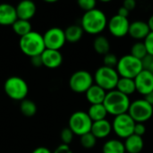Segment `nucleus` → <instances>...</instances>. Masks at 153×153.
Wrapping results in <instances>:
<instances>
[{
  "instance_id": "f03ea898",
  "label": "nucleus",
  "mask_w": 153,
  "mask_h": 153,
  "mask_svg": "<svg viewBox=\"0 0 153 153\" xmlns=\"http://www.w3.org/2000/svg\"><path fill=\"white\" fill-rule=\"evenodd\" d=\"M103 105L108 114L117 117L128 112L131 101L128 96L121 93L117 90H113L107 92Z\"/></svg>"
},
{
  "instance_id": "cd10ccee",
  "label": "nucleus",
  "mask_w": 153,
  "mask_h": 153,
  "mask_svg": "<svg viewBox=\"0 0 153 153\" xmlns=\"http://www.w3.org/2000/svg\"><path fill=\"white\" fill-rule=\"evenodd\" d=\"M130 55H132L133 56L140 60H143V58H145L148 56V52L144 45V42L139 41V42L134 43L131 48Z\"/></svg>"
},
{
  "instance_id": "e433bc0d",
  "label": "nucleus",
  "mask_w": 153,
  "mask_h": 153,
  "mask_svg": "<svg viewBox=\"0 0 153 153\" xmlns=\"http://www.w3.org/2000/svg\"><path fill=\"white\" fill-rule=\"evenodd\" d=\"M123 6L126 7L128 11H133L136 7V2L134 0H126L123 3Z\"/></svg>"
},
{
  "instance_id": "5701e85b",
  "label": "nucleus",
  "mask_w": 153,
  "mask_h": 153,
  "mask_svg": "<svg viewBox=\"0 0 153 153\" xmlns=\"http://www.w3.org/2000/svg\"><path fill=\"white\" fill-rule=\"evenodd\" d=\"M66 41L70 43L78 42L83 35V30L80 25H70L65 30Z\"/></svg>"
},
{
  "instance_id": "79ce46f5",
  "label": "nucleus",
  "mask_w": 153,
  "mask_h": 153,
  "mask_svg": "<svg viewBox=\"0 0 153 153\" xmlns=\"http://www.w3.org/2000/svg\"><path fill=\"white\" fill-rule=\"evenodd\" d=\"M147 23H148V26H149V28H150V30H151V31H153V14L149 18Z\"/></svg>"
},
{
  "instance_id": "bb28decb",
  "label": "nucleus",
  "mask_w": 153,
  "mask_h": 153,
  "mask_svg": "<svg viewBox=\"0 0 153 153\" xmlns=\"http://www.w3.org/2000/svg\"><path fill=\"white\" fill-rule=\"evenodd\" d=\"M20 110L22 114L27 117H31L37 113V106L30 100H23L20 105Z\"/></svg>"
},
{
  "instance_id": "a19ab883",
  "label": "nucleus",
  "mask_w": 153,
  "mask_h": 153,
  "mask_svg": "<svg viewBox=\"0 0 153 153\" xmlns=\"http://www.w3.org/2000/svg\"><path fill=\"white\" fill-rule=\"evenodd\" d=\"M144 100L153 107V91L150 92V93L147 94L146 96H144Z\"/></svg>"
},
{
  "instance_id": "7ed1b4c3",
  "label": "nucleus",
  "mask_w": 153,
  "mask_h": 153,
  "mask_svg": "<svg viewBox=\"0 0 153 153\" xmlns=\"http://www.w3.org/2000/svg\"><path fill=\"white\" fill-rule=\"evenodd\" d=\"M19 46L22 53L30 57L40 56L46 49L43 35L32 30L20 38Z\"/></svg>"
},
{
  "instance_id": "9d476101",
  "label": "nucleus",
  "mask_w": 153,
  "mask_h": 153,
  "mask_svg": "<svg viewBox=\"0 0 153 153\" xmlns=\"http://www.w3.org/2000/svg\"><path fill=\"white\" fill-rule=\"evenodd\" d=\"M135 124L136 123L128 115V113H126L115 117L112 122V129L119 138L126 139L134 134Z\"/></svg>"
},
{
  "instance_id": "c9c22d12",
  "label": "nucleus",
  "mask_w": 153,
  "mask_h": 153,
  "mask_svg": "<svg viewBox=\"0 0 153 153\" xmlns=\"http://www.w3.org/2000/svg\"><path fill=\"white\" fill-rule=\"evenodd\" d=\"M53 153H74L73 151L71 150V148L69 147V145H66V144H61L59 145Z\"/></svg>"
},
{
  "instance_id": "4c0bfd02",
  "label": "nucleus",
  "mask_w": 153,
  "mask_h": 153,
  "mask_svg": "<svg viewBox=\"0 0 153 153\" xmlns=\"http://www.w3.org/2000/svg\"><path fill=\"white\" fill-rule=\"evenodd\" d=\"M30 62H31L32 65L35 66V67H39V66L43 65L42 59H41V55L40 56H36L30 57Z\"/></svg>"
},
{
  "instance_id": "412c9836",
  "label": "nucleus",
  "mask_w": 153,
  "mask_h": 153,
  "mask_svg": "<svg viewBox=\"0 0 153 153\" xmlns=\"http://www.w3.org/2000/svg\"><path fill=\"white\" fill-rule=\"evenodd\" d=\"M116 90L120 91L121 93L130 96L134 94L136 91V87H135V82L134 79H129V78H124L120 77L117 85Z\"/></svg>"
},
{
  "instance_id": "393cba45",
  "label": "nucleus",
  "mask_w": 153,
  "mask_h": 153,
  "mask_svg": "<svg viewBox=\"0 0 153 153\" xmlns=\"http://www.w3.org/2000/svg\"><path fill=\"white\" fill-rule=\"evenodd\" d=\"M124 143L117 139H111L107 141L103 147L102 153H126Z\"/></svg>"
},
{
  "instance_id": "ddd939ff",
  "label": "nucleus",
  "mask_w": 153,
  "mask_h": 153,
  "mask_svg": "<svg viewBox=\"0 0 153 153\" xmlns=\"http://www.w3.org/2000/svg\"><path fill=\"white\" fill-rule=\"evenodd\" d=\"M136 91L140 94L146 96L150 92L153 91V74L143 70L134 79Z\"/></svg>"
},
{
  "instance_id": "4468645a",
  "label": "nucleus",
  "mask_w": 153,
  "mask_h": 153,
  "mask_svg": "<svg viewBox=\"0 0 153 153\" xmlns=\"http://www.w3.org/2000/svg\"><path fill=\"white\" fill-rule=\"evenodd\" d=\"M41 59L44 66L50 69H55L61 65L63 62V56L59 50L45 49L41 54Z\"/></svg>"
},
{
  "instance_id": "39448f33",
  "label": "nucleus",
  "mask_w": 153,
  "mask_h": 153,
  "mask_svg": "<svg viewBox=\"0 0 153 153\" xmlns=\"http://www.w3.org/2000/svg\"><path fill=\"white\" fill-rule=\"evenodd\" d=\"M119 78L120 76L115 68H110L104 65L96 70L93 77L95 84L108 91L116 90Z\"/></svg>"
},
{
  "instance_id": "b1692460",
  "label": "nucleus",
  "mask_w": 153,
  "mask_h": 153,
  "mask_svg": "<svg viewBox=\"0 0 153 153\" xmlns=\"http://www.w3.org/2000/svg\"><path fill=\"white\" fill-rule=\"evenodd\" d=\"M93 48L100 55H107L110 52V42L105 36H97L93 40Z\"/></svg>"
},
{
  "instance_id": "423d86ee",
  "label": "nucleus",
  "mask_w": 153,
  "mask_h": 153,
  "mask_svg": "<svg viewBox=\"0 0 153 153\" xmlns=\"http://www.w3.org/2000/svg\"><path fill=\"white\" fill-rule=\"evenodd\" d=\"M6 95L13 100H23L29 91L27 82L19 76H12L6 79L4 84Z\"/></svg>"
},
{
  "instance_id": "f3484780",
  "label": "nucleus",
  "mask_w": 153,
  "mask_h": 153,
  "mask_svg": "<svg viewBox=\"0 0 153 153\" xmlns=\"http://www.w3.org/2000/svg\"><path fill=\"white\" fill-rule=\"evenodd\" d=\"M17 19L14 6L10 4H0V25H13Z\"/></svg>"
},
{
  "instance_id": "0eeeda50",
  "label": "nucleus",
  "mask_w": 153,
  "mask_h": 153,
  "mask_svg": "<svg viewBox=\"0 0 153 153\" xmlns=\"http://www.w3.org/2000/svg\"><path fill=\"white\" fill-rule=\"evenodd\" d=\"M92 123L93 122L87 112L76 111L71 115L68 122V127L75 135H79L81 137L82 135L91 132Z\"/></svg>"
},
{
  "instance_id": "dca6fc26",
  "label": "nucleus",
  "mask_w": 153,
  "mask_h": 153,
  "mask_svg": "<svg viewBox=\"0 0 153 153\" xmlns=\"http://www.w3.org/2000/svg\"><path fill=\"white\" fill-rule=\"evenodd\" d=\"M18 19L29 21L36 13V4L30 0H24L20 2L15 7Z\"/></svg>"
},
{
  "instance_id": "ea45409f",
  "label": "nucleus",
  "mask_w": 153,
  "mask_h": 153,
  "mask_svg": "<svg viewBox=\"0 0 153 153\" xmlns=\"http://www.w3.org/2000/svg\"><path fill=\"white\" fill-rule=\"evenodd\" d=\"M31 153H52L48 148L46 147H39L36 148Z\"/></svg>"
},
{
  "instance_id": "2eb2a0df",
  "label": "nucleus",
  "mask_w": 153,
  "mask_h": 153,
  "mask_svg": "<svg viewBox=\"0 0 153 153\" xmlns=\"http://www.w3.org/2000/svg\"><path fill=\"white\" fill-rule=\"evenodd\" d=\"M151 32L147 22L138 20L130 23L128 34L134 39H145V38Z\"/></svg>"
},
{
  "instance_id": "a211bd4d",
  "label": "nucleus",
  "mask_w": 153,
  "mask_h": 153,
  "mask_svg": "<svg viewBox=\"0 0 153 153\" xmlns=\"http://www.w3.org/2000/svg\"><path fill=\"white\" fill-rule=\"evenodd\" d=\"M112 130H113L112 124L108 120L104 119V120L93 122L91 133L97 139H104L110 134Z\"/></svg>"
},
{
  "instance_id": "72a5a7b5",
  "label": "nucleus",
  "mask_w": 153,
  "mask_h": 153,
  "mask_svg": "<svg viewBox=\"0 0 153 153\" xmlns=\"http://www.w3.org/2000/svg\"><path fill=\"white\" fill-rule=\"evenodd\" d=\"M143 62V70L149 71L153 74V56L148 55L145 58H143L142 60Z\"/></svg>"
},
{
  "instance_id": "a878e982",
  "label": "nucleus",
  "mask_w": 153,
  "mask_h": 153,
  "mask_svg": "<svg viewBox=\"0 0 153 153\" xmlns=\"http://www.w3.org/2000/svg\"><path fill=\"white\" fill-rule=\"evenodd\" d=\"M12 28H13V31L17 35L20 36V38L31 31V24H30V22L29 21L21 20V19H17L16 22L12 25Z\"/></svg>"
},
{
  "instance_id": "c756f323",
  "label": "nucleus",
  "mask_w": 153,
  "mask_h": 153,
  "mask_svg": "<svg viewBox=\"0 0 153 153\" xmlns=\"http://www.w3.org/2000/svg\"><path fill=\"white\" fill-rule=\"evenodd\" d=\"M119 58H117V56L114 54V53H108L107 55L104 56L103 57V65L107 66V67H110V68H115L117 65Z\"/></svg>"
},
{
  "instance_id": "2f4dec72",
  "label": "nucleus",
  "mask_w": 153,
  "mask_h": 153,
  "mask_svg": "<svg viewBox=\"0 0 153 153\" xmlns=\"http://www.w3.org/2000/svg\"><path fill=\"white\" fill-rule=\"evenodd\" d=\"M97 2L95 0H79L78 5L81 9L84 10L85 12H89L96 8Z\"/></svg>"
},
{
  "instance_id": "58836bf2",
  "label": "nucleus",
  "mask_w": 153,
  "mask_h": 153,
  "mask_svg": "<svg viewBox=\"0 0 153 153\" xmlns=\"http://www.w3.org/2000/svg\"><path fill=\"white\" fill-rule=\"evenodd\" d=\"M129 13L130 11H128L126 7H124L123 5L118 9L117 11V14L120 15V16H123V17H126V18H128V15H129Z\"/></svg>"
},
{
  "instance_id": "1a4fd4ad",
  "label": "nucleus",
  "mask_w": 153,
  "mask_h": 153,
  "mask_svg": "<svg viewBox=\"0 0 153 153\" xmlns=\"http://www.w3.org/2000/svg\"><path fill=\"white\" fill-rule=\"evenodd\" d=\"M93 77L86 70L74 72L69 79L71 90L76 93H85L93 85Z\"/></svg>"
},
{
  "instance_id": "4be33fe9",
  "label": "nucleus",
  "mask_w": 153,
  "mask_h": 153,
  "mask_svg": "<svg viewBox=\"0 0 153 153\" xmlns=\"http://www.w3.org/2000/svg\"><path fill=\"white\" fill-rule=\"evenodd\" d=\"M88 115L92 120V122H97L100 120L106 119L108 116V111L103 104H96V105H91V107L88 109Z\"/></svg>"
},
{
  "instance_id": "7c9ffc66",
  "label": "nucleus",
  "mask_w": 153,
  "mask_h": 153,
  "mask_svg": "<svg viewBox=\"0 0 153 153\" xmlns=\"http://www.w3.org/2000/svg\"><path fill=\"white\" fill-rule=\"evenodd\" d=\"M74 136V134L69 127L64 128L60 134V138H61L63 144H66V145H69V143L73 142Z\"/></svg>"
},
{
  "instance_id": "20e7f679",
  "label": "nucleus",
  "mask_w": 153,
  "mask_h": 153,
  "mask_svg": "<svg viewBox=\"0 0 153 153\" xmlns=\"http://www.w3.org/2000/svg\"><path fill=\"white\" fill-rule=\"evenodd\" d=\"M116 70L121 77L134 79L143 70V62L130 54L125 55L119 58Z\"/></svg>"
},
{
  "instance_id": "f8f14e48",
  "label": "nucleus",
  "mask_w": 153,
  "mask_h": 153,
  "mask_svg": "<svg viewBox=\"0 0 153 153\" xmlns=\"http://www.w3.org/2000/svg\"><path fill=\"white\" fill-rule=\"evenodd\" d=\"M130 22L128 18L118 15H113L108 22V28L109 32L116 38H123L128 34Z\"/></svg>"
},
{
  "instance_id": "6e6552de",
  "label": "nucleus",
  "mask_w": 153,
  "mask_h": 153,
  "mask_svg": "<svg viewBox=\"0 0 153 153\" xmlns=\"http://www.w3.org/2000/svg\"><path fill=\"white\" fill-rule=\"evenodd\" d=\"M128 115L135 123H144L153 116V107L144 99L135 100L131 102L128 109Z\"/></svg>"
},
{
  "instance_id": "473e14b6",
  "label": "nucleus",
  "mask_w": 153,
  "mask_h": 153,
  "mask_svg": "<svg viewBox=\"0 0 153 153\" xmlns=\"http://www.w3.org/2000/svg\"><path fill=\"white\" fill-rule=\"evenodd\" d=\"M144 45L146 47L148 55L153 56V31H151L144 39Z\"/></svg>"
},
{
  "instance_id": "9b49d317",
  "label": "nucleus",
  "mask_w": 153,
  "mask_h": 153,
  "mask_svg": "<svg viewBox=\"0 0 153 153\" xmlns=\"http://www.w3.org/2000/svg\"><path fill=\"white\" fill-rule=\"evenodd\" d=\"M43 39L46 49L59 50L64 47L66 42L65 30L58 27L48 29L43 34Z\"/></svg>"
},
{
  "instance_id": "6ab92c4d",
  "label": "nucleus",
  "mask_w": 153,
  "mask_h": 153,
  "mask_svg": "<svg viewBox=\"0 0 153 153\" xmlns=\"http://www.w3.org/2000/svg\"><path fill=\"white\" fill-rule=\"evenodd\" d=\"M107 92L105 90L98 86L97 84H93L86 92L85 96L88 100V102L91 103V105H96V104H103L105 98H106Z\"/></svg>"
},
{
  "instance_id": "f257e3e1",
  "label": "nucleus",
  "mask_w": 153,
  "mask_h": 153,
  "mask_svg": "<svg viewBox=\"0 0 153 153\" xmlns=\"http://www.w3.org/2000/svg\"><path fill=\"white\" fill-rule=\"evenodd\" d=\"M108 19L105 13L98 8L85 12L82 17L81 27L83 31L91 34L98 35L101 33L108 26Z\"/></svg>"
},
{
  "instance_id": "f704fd0d",
  "label": "nucleus",
  "mask_w": 153,
  "mask_h": 153,
  "mask_svg": "<svg viewBox=\"0 0 153 153\" xmlns=\"http://www.w3.org/2000/svg\"><path fill=\"white\" fill-rule=\"evenodd\" d=\"M146 133V126L143 123H136L134 126V134H136L138 136L143 137Z\"/></svg>"
},
{
  "instance_id": "aec40b11",
  "label": "nucleus",
  "mask_w": 153,
  "mask_h": 153,
  "mask_svg": "<svg viewBox=\"0 0 153 153\" xmlns=\"http://www.w3.org/2000/svg\"><path fill=\"white\" fill-rule=\"evenodd\" d=\"M124 145L127 153H141L144 147V142L143 137L136 134H132L125 139Z\"/></svg>"
},
{
  "instance_id": "c85d7f7f",
  "label": "nucleus",
  "mask_w": 153,
  "mask_h": 153,
  "mask_svg": "<svg viewBox=\"0 0 153 153\" xmlns=\"http://www.w3.org/2000/svg\"><path fill=\"white\" fill-rule=\"evenodd\" d=\"M97 138L90 132L81 136L80 138V143L81 145L85 149H91L96 145Z\"/></svg>"
}]
</instances>
